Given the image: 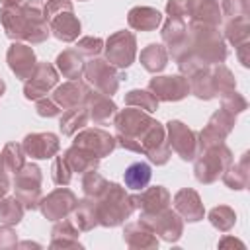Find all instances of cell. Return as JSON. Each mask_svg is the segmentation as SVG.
Returning a JSON list of instances; mask_svg holds the SVG:
<instances>
[{"mask_svg": "<svg viewBox=\"0 0 250 250\" xmlns=\"http://www.w3.org/2000/svg\"><path fill=\"white\" fill-rule=\"evenodd\" d=\"M0 20L10 39L41 43L49 37V23L43 18L41 2H21L12 8H2Z\"/></svg>", "mask_w": 250, "mask_h": 250, "instance_id": "obj_1", "label": "cell"}, {"mask_svg": "<svg viewBox=\"0 0 250 250\" xmlns=\"http://www.w3.org/2000/svg\"><path fill=\"white\" fill-rule=\"evenodd\" d=\"M188 47H191V51H188V53L197 55L207 64L223 62L225 57H227V47L223 43L221 33L217 31L215 25H209V23L189 21V27H188Z\"/></svg>", "mask_w": 250, "mask_h": 250, "instance_id": "obj_2", "label": "cell"}, {"mask_svg": "<svg viewBox=\"0 0 250 250\" xmlns=\"http://www.w3.org/2000/svg\"><path fill=\"white\" fill-rule=\"evenodd\" d=\"M135 209L131 195H127L125 188H121L119 184H107L105 191L98 197L96 203V213H98V225L104 227H115L121 225L131 211Z\"/></svg>", "mask_w": 250, "mask_h": 250, "instance_id": "obj_3", "label": "cell"}, {"mask_svg": "<svg viewBox=\"0 0 250 250\" xmlns=\"http://www.w3.org/2000/svg\"><path fill=\"white\" fill-rule=\"evenodd\" d=\"M232 164V154L230 150L221 143V145H213L203 148V152L199 154V158L195 160V178L201 184H211L215 182L219 176H223V172Z\"/></svg>", "mask_w": 250, "mask_h": 250, "instance_id": "obj_4", "label": "cell"}, {"mask_svg": "<svg viewBox=\"0 0 250 250\" xmlns=\"http://www.w3.org/2000/svg\"><path fill=\"white\" fill-rule=\"evenodd\" d=\"M14 189L25 209H37L41 201V170L35 164H23V168L16 172Z\"/></svg>", "mask_w": 250, "mask_h": 250, "instance_id": "obj_5", "label": "cell"}, {"mask_svg": "<svg viewBox=\"0 0 250 250\" xmlns=\"http://www.w3.org/2000/svg\"><path fill=\"white\" fill-rule=\"evenodd\" d=\"M84 74L88 82L94 84V88H98L102 94H107V96H111L117 90L119 80L123 78V74L105 59H92L90 62H86Z\"/></svg>", "mask_w": 250, "mask_h": 250, "instance_id": "obj_6", "label": "cell"}, {"mask_svg": "<svg viewBox=\"0 0 250 250\" xmlns=\"http://www.w3.org/2000/svg\"><path fill=\"white\" fill-rule=\"evenodd\" d=\"M137 53V41L131 31H117L105 41V57L107 62L115 68H127L133 64Z\"/></svg>", "mask_w": 250, "mask_h": 250, "instance_id": "obj_7", "label": "cell"}, {"mask_svg": "<svg viewBox=\"0 0 250 250\" xmlns=\"http://www.w3.org/2000/svg\"><path fill=\"white\" fill-rule=\"evenodd\" d=\"M166 131L170 137V148L180 154L182 160H193L199 150V143L195 139V133L188 129L182 121H168Z\"/></svg>", "mask_w": 250, "mask_h": 250, "instance_id": "obj_8", "label": "cell"}, {"mask_svg": "<svg viewBox=\"0 0 250 250\" xmlns=\"http://www.w3.org/2000/svg\"><path fill=\"white\" fill-rule=\"evenodd\" d=\"M141 223H145L154 234H160L164 240H178L182 234V221L172 209H162L152 215H141Z\"/></svg>", "mask_w": 250, "mask_h": 250, "instance_id": "obj_9", "label": "cell"}, {"mask_svg": "<svg viewBox=\"0 0 250 250\" xmlns=\"http://www.w3.org/2000/svg\"><path fill=\"white\" fill-rule=\"evenodd\" d=\"M57 80H59L57 70L49 62H39L35 64L33 72L25 78L23 94L27 100H39L57 84Z\"/></svg>", "mask_w": 250, "mask_h": 250, "instance_id": "obj_10", "label": "cell"}, {"mask_svg": "<svg viewBox=\"0 0 250 250\" xmlns=\"http://www.w3.org/2000/svg\"><path fill=\"white\" fill-rule=\"evenodd\" d=\"M234 125V115L229 113L227 109H219L211 115L209 123L205 125V129L199 133V148H207L213 145H221L227 135L230 133Z\"/></svg>", "mask_w": 250, "mask_h": 250, "instance_id": "obj_11", "label": "cell"}, {"mask_svg": "<svg viewBox=\"0 0 250 250\" xmlns=\"http://www.w3.org/2000/svg\"><path fill=\"white\" fill-rule=\"evenodd\" d=\"M72 145L80 146V148H86L92 154H96L98 158H102V156H107L117 146V141H115V137H111L104 129H84V131L74 135Z\"/></svg>", "mask_w": 250, "mask_h": 250, "instance_id": "obj_12", "label": "cell"}, {"mask_svg": "<svg viewBox=\"0 0 250 250\" xmlns=\"http://www.w3.org/2000/svg\"><path fill=\"white\" fill-rule=\"evenodd\" d=\"M148 92L162 102H178L189 92V84L184 76H158L148 82Z\"/></svg>", "mask_w": 250, "mask_h": 250, "instance_id": "obj_13", "label": "cell"}, {"mask_svg": "<svg viewBox=\"0 0 250 250\" xmlns=\"http://www.w3.org/2000/svg\"><path fill=\"white\" fill-rule=\"evenodd\" d=\"M74 205H76V195L66 188H59L53 193H49L43 201H39L41 213L51 221L64 219L74 209Z\"/></svg>", "mask_w": 250, "mask_h": 250, "instance_id": "obj_14", "label": "cell"}, {"mask_svg": "<svg viewBox=\"0 0 250 250\" xmlns=\"http://www.w3.org/2000/svg\"><path fill=\"white\" fill-rule=\"evenodd\" d=\"M23 152L31 158H51L59 152L61 145L53 133H31L21 143Z\"/></svg>", "mask_w": 250, "mask_h": 250, "instance_id": "obj_15", "label": "cell"}, {"mask_svg": "<svg viewBox=\"0 0 250 250\" xmlns=\"http://www.w3.org/2000/svg\"><path fill=\"white\" fill-rule=\"evenodd\" d=\"M8 64H10V70L18 78L25 80L35 68V53H33V49L23 45V43L10 45V49H8Z\"/></svg>", "mask_w": 250, "mask_h": 250, "instance_id": "obj_16", "label": "cell"}, {"mask_svg": "<svg viewBox=\"0 0 250 250\" xmlns=\"http://www.w3.org/2000/svg\"><path fill=\"white\" fill-rule=\"evenodd\" d=\"M131 199H133V205L139 207L145 215H152V213H158L168 207L170 193L162 186H154V188L143 189L141 195H133Z\"/></svg>", "mask_w": 250, "mask_h": 250, "instance_id": "obj_17", "label": "cell"}, {"mask_svg": "<svg viewBox=\"0 0 250 250\" xmlns=\"http://www.w3.org/2000/svg\"><path fill=\"white\" fill-rule=\"evenodd\" d=\"M84 104H86L88 115L94 119V123H100V125L107 123L117 113V105L109 100L107 94H102V92H88Z\"/></svg>", "mask_w": 250, "mask_h": 250, "instance_id": "obj_18", "label": "cell"}, {"mask_svg": "<svg viewBox=\"0 0 250 250\" xmlns=\"http://www.w3.org/2000/svg\"><path fill=\"white\" fill-rule=\"evenodd\" d=\"M88 92L90 90L80 80H68L53 92V100L61 109H70V107H76V105L84 104Z\"/></svg>", "mask_w": 250, "mask_h": 250, "instance_id": "obj_19", "label": "cell"}, {"mask_svg": "<svg viewBox=\"0 0 250 250\" xmlns=\"http://www.w3.org/2000/svg\"><path fill=\"white\" fill-rule=\"evenodd\" d=\"M174 207L189 223L203 219V213H205L203 205H201V199L193 189H180L174 195Z\"/></svg>", "mask_w": 250, "mask_h": 250, "instance_id": "obj_20", "label": "cell"}, {"mask_svg": "<svg viewBox=\"0 0 250 250\" xmlns=\"http://www.w3.org/2000/svg\"><path fill=\"white\" fill-rule=\"evenodd\" d=\"M186 10L191 21L217 25L221 21V8L215 0H186Z\"/></svg>", "mask_w": 250, "mask_h": 250, "instance_id": "obj_21", "label": "cell"}, {"mask_svg": "<svg viewBox=\"0 0 250 250\" xmlns=\"http://www.w3.org/2000/svg\"><path fill=\"white\" fill-rule=\"evenodd\" d=\"M49 29L61 41H74L80 33V21L74 18L72 12H61L49 20Z\"/></svg>", "mask_w": 250, "mask_h": 250, "instance_id": "obj_22", "label": "cell"}, {"mask_svg": "<svg viewBox=\"0 0 250 250\" xmlns=\"http://www.w3.org/2000/svg\"><path fill=\"white\" fill-rule=\"evenodd\" d=\"M129 25L137 31H152L160 25L162 21V14L154 8H148V6H137L129 12V18H127Z\"/></svg>", "mask_w": 250, "mask_h": 250, "instance_id": "obj_23", "label": "cell"}, {"mask_svg": "<svg viewBox=\"0 0 250 250\" xmlns=\"http://www.w3.org/2000/svg\"><path fill=\"white\" fill-rule=\"evenodd\" d=\"M64 160L68 162L72 172H90V170H98L100 166V158L96 154L74 145L64 152Z\"/></svg>", "mask_w": 250, "mask_h": 250, "instance_id": "obj_24", "label": "cell"}, {"mask_svg": "<svg viewBox=\"0 0 250 250\" xmlns=\"http://www.w3.org/2000/svg\"><path fill=\"white\" fill-rule=\"evenodd\" d=\"M72 225L78 230H90L98 225V213H96V201L92 197L84 201H76L72 209Z\"/></svg>", "mask_w": 250, "mask_h": 250, "instance_id": "obj_25", "label": "cell"}, {"mask_svg": "<svg viewBox=\"0 0 250 250\" xmlns=\"http://www.w3.org/2000/svg\"><path fill=\"white\" fill-rule=\"evenodd\" d=\"M57 68L64 78L78 80L84 72V61L76 49H66L57 57Z\"/></svg>", "mask_w": 250, "mask_h": 250, "instance_id": "obj_26", "label": "cell"}, {"mask_svg": "<svg viewBox=\"0 0 250 250\" xmlns=\"http://www.w3.org/2000/svg\"><path fill=\"white\" fill-rule=\"evenodd\" d=\"M154 232L145 225V223H131L125 227V232H123V238L127 240L129 246H141V248H154L158 246V240L152 236Z\"/></svg>", "mask_w": 250, "mask_h": 250, "instance_id": "obj_27", "label": "cell"}, {"mask_svg": "<svg viewBox=\"0 0 250 250\" xmlns=\"http://www.w3.org/2000/svg\"><path fill=\"white\" fill-rule=\"evenodd\" d=\"M88 119H90L88 109H84V107H78V105H76V107H70V109H66V111L62 113L59 127H61L62 135H68V137H70V135H74L78 129L86 127Z\"/></svg>", "mask_w": 250, "mask_h": 250, "instance_id": "obj_28", "label": "cell"}, {"mask_svg": "<svg viewBox=\"0 0 250 250\" xmlns=\"http://www.w3.org/2000/svg\"><path fill=\"white\" fill-rule=\"evenodd\" d=\"M223 180L229 188L232 189H242L246 188L248 184V152L242 154V158L234 164V166H229L225 172H223Z\"/></svg>", "mask_w": 250, "mask_h": 250, "instance_id": "obj_29", "label": "cell"}, {"mask_svg": "<svg viewBox=\"0 0 250 250\" xmlns=\"http://www.w3.org/2000/svg\"><path fill=\"white\" fill-rule=\"evenodd\" d=\"M150 176L152 172L146 162H135L123 172V180L129 189H145L146 184L150 182Z\"/></svg>", "mask_w": 250, "mask_h": 250, "instance_id": "obj_30", "label": "cell"}, {"mask_svg": "<svg viewBox=\"0 0 250 250\" xmlns=\"http://www.w3.org/2000/svg\"><path fill=\"white\" fill-rule=\"evenodd\" d=\"M166 61H168V53L162 45L152 43L141 51V62L148 72H160L166 66Z\"/></svg>", "mask_w": 250, "mask_h": 250, "instance_id": "obj_31", "label": "cell"}, {"mask_svg": "<svg viewBox=\"0 0 250 250\" xmlns=\"http://www.w3.org/2000/svg\"><path fill=\"white\" fill-rule=\"evenodd\" d=\"M227 37L229 41L238 47V45H244L248 43V31H250V21H248V16H240V18H232L229 23H227Z\"/></svg>", "mask_w": 250, "mask_h": 250, "instance_id": "obj_32", "label": "cell"}, {"mask_svg": "<svg viewBox=\"0 0 250 250\" xmlns=\"http://www.w3.org/2000/svg\"><path fill=\"white\" fill-rule=\"evenodd\" d=\"M23 209L25 207L21 205V201L18 197H6V199L0 201V221L8 227L16 225V223H20V219L23 215Z\"/></svg>", "mask_w": 250, "mask_h": 250, "instance_id": "obj_33", "label": "cell"}, {"mask_svg": "<svg viewBox=\"0 0 250 250\" xmlns=\"http://www.w3.org/2000/svg\"><path fill=\"white\" fill-rule=\"evenodd\" d=\"M2 160H4V166L8 168V172H20L25 164L23 146L16 145V143H8L2 150Z\"/></svg>", "mask_w": 250, "mask_h": 250, "instance_id": "obj_34", "label": "cell"}, {"mask_svg": "<svg viewBox=\"0 0 250 250\" xmlns=\"http://www.w3.org/2000/svg\"><path fill=\"white\" fill-rule=\"evenodd\" d=\"M125 104L131 105V107H141L148 113L156 111V107H158V100L148 90H131L125 96Z\"/></svg>", "mask_w": 250, "mask_h": 250, "instance_id": "obj_35", "label": "cell"}, {"mask_svg": "<svg viewBox=\"0 0 250 250\" xmlns=\"http://www.w3.org/2000/svg\"><path fill=\"white\" fill-rule=\"evenodd\" d=\"M107 184H109V182H107L102 174H98L96 170L86 172V176L82 178V189H84L86 197H92V199H98V197L105 191Z\"/></svg>", "mask_w": 250, "mask_h": 250, "instance_id": "obj_36", "label": "cell"}, {"mask_svg": "<svg viewBox=\"0 0 250 250\" xmlns=\"http://www.w3.org/2000/svg\"><path fill=\"white\" fill-rule=\"evenodd\" d=\"M78 234H80V230H78L70 221L59 223V225L53 229V236H61L62 240H61V242L57 240V242H53L51 246H53V248H57V246H62V248H64V246H80V244L76 242V236H78Z\"/></svg>", "mask_w": 250, "mask_h": 250, "instance_id": "obj_37", "label": "cell"}, {"mask_svg": "<svg viewBox=\"0 0 250 250\" xmlns=\"http://www.w3.org/2000/svg\"><path fill=\"white\" fill-rule=\"evenodd\" d=\"M211 72H213V84H215V94L217 96H225V94L234 90V78H232V74L227 66L219 64V66L211 68Z\"/></svg>", "mask_w": 250, "mask_h": 250, "instance_id": "obj_38", "label": "cell"}, {"mask_svg": "<svg viewBox=\"0 0 250 250\" xmlns=\"http://www.w3.org/2000/svg\"><path fill=\"white\" fill-rule=\"evenodd\" d=\"M234 211L230 209V207H225V205H221V207H215L211 213H209V221H211V225L213 227H217L219 230H229L232 225H234Z\"/></svg>", "mask_w": 250, "mask_h": 250, "instance_id": "obj_39", "label": "cell"}, {"mask_svg": "<svg viewBox=\"0 0 250 250\" xmlns=\"http://www.w3.org/2000/svg\"><path fill=\"white\" fill-rule=\"evenodd\" d=\"M53 182L59 184V186H66L70 184V178H72V170L68 166V162L64 160V156H57L55 162H53Z\"/></svg>", "mask_w": 250, "mask_h": 250, "instance_id": "obj_40", "label": "cell"}, {"mask_svg": "<svg viewBox=\"0 0 250 250\" xmlns=\"http://www.w3.org/2000/svg\"><path fill=\"white\" fill-rule=\"evenodd\" d=\"M246 100L238 94V92H229V94H225L223 96V109H227L229 113H232V115H236V113H240V111H244L246 109Z\"/></svg>", "mask_w": 250, "mask_h": 250, "instance_id": "obj_41", "label": "cell"}, {"mask_svg": "<svg viewBox=\"0 0 250 250\" xmlns=\"http://www.w3.org/2000/svg\"><path fill=\"white\" fill-rule=\"evenodd\" d=\"M104 47V41L100 37H82L78 43H76V51L80 55H88V57H96Z\"/></svg>", "mask_w": 250, "mask_h": 250, "instance_id": "obj_42", "label": "cell"}, {"mask_svg": "<svg viewBox=\"0 0 250 250\" xmlns=\"http://www.w3.org/2000/svg\"><path fill=\"white\" fill-rule=\"evenodd\" d=\"M61 12H72V2L70 0H47V4L43 6V18L47 20V23L51 18H55Z\"/></svg>", "mask_w": 250, "mask_h": 250, "instance_id": "obj_43", "label": "cell"}, {"mask_svg": "<svg viewBox=\"0 0 250 250\" xmlns=\"http://www.w3.org/2000/svg\"><path fill=\"white\" fill-rule=\"evenodd\" d=\"M223 14L230 20L248 16V0H223Z\"/></svg>", "mask_w": 250, "mask_h": 250, "instance_id": "obj_44", "label": "cell"}, {"mask_svg": "<svg viewBox=\"0 0 250 250\" xmlns=\"http://www.w3.org/2000/svg\"><path fill=\"white\" fill-rule=\"evenodd\" d=\"M35 109H37V113L41 115V117H55V115H59L61 113V107L55 104V100L51 98H39L37 100V105H35Z\"/></svg>", "mask_w": 250, "mask_h": 250, "instance_id": "obj_45", "label": "cell"}, {"mask_svg": "<svg viewBox=\"0 0 250 250\" xmlns=\"http://www.w3.org/2000/svg\"><path fill=\"white\" fill-rule=\"evenodd\" d=\"M166 12H168L170 18H182V20H184V16H188L186 0H168Z\"/></svg>", "mask_w": 250, "mask_h": 250, "instance_id": "obj_46", "label": "cell"}, {"mask_svg": "<svg viewBox=\"0 0 250 250\" xmlns=\"http://www.w3.org/2000/svg\"><path fill=\"white\" fill-rule=\"evenodd\" d=\"M10 188V178H8V168L4 166V160H2V154H0V199L4 197V193L8 191Z\"/></svg>", "mask_w": 250, "mask_h": 250, "instance_id": "obj_47", "label": "cell"}, {"mask_svg": "<svg viewBox=\"0 0 250 250\" xmlns=\"http://www.w3.org/2000/svg\"><path fill=\"white\" fill-rule=\"evenodd\" d=\"M0 2H2V8H12V6L21 4L23 0H0Z\"/></svg>", "mask_w": 250, "mask_h": 250, "instance_id": "obj_48", "label": "cell"}, {"mask_svg": "<svg viewBox=\"0 0 250 250\" xmlns=\"http://www.w3.org/2000/svg\"><path fill=\"white\" fill-rule=\"evenodd\" d=\"M4 90H6V84H4V82H2V80H0V96H2V94H4Z\"/></svg>", "mask_w": 250, "mask_h": 250, "instance_id": "obj_49", "label": "cell"}]
</instances>
